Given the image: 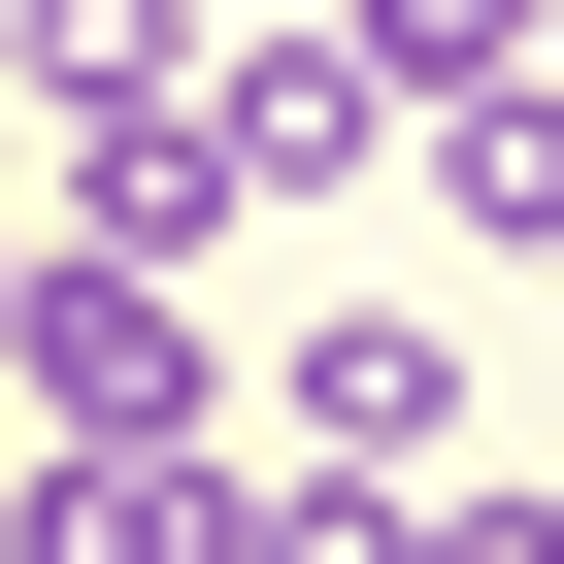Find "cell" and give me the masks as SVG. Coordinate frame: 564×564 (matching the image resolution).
Masks as SVG:
<instances>
[{"label": "cell", "instance_id": "obj_7", "mask_svg": "<svg viewBox=\"0 0 564 564\" xmlns=\"http://www.w3.org/2000/svg\"><path fill=\"white\" fill-rule=\"evenodd\" d=\"M399 564H564V498H465V465H432V498H399Z\"/></svg>", "mask_w": 564, "mask_h": 564}, {"label": "cell", "instance_id": "obj_3", "mask_svg": "<svg viewBox=\"0 0 564 564\" xmlns=\"http://www.w3.org/2000/svg\"><path fill=\"white\" fill-rule=\"evenodd\" d=\"M199 133H232V199H366L399 166V67L366 34H199Z\"/></svg>", "mask_w": 564, "mask_h": 564}, {"label": "cell", "instance_id": "obj_8", "mask_svg": "<svg viewBox=\"0 0 564 564\" xmlns=\"http://www.w3.org/2000/svg\"><path fill=\"white\" fill-rule=\"evenodd\" d=\"M166 34H265V0H166Z\"/></svg>", "mask_w": 564, "mask_h": 564}, {"label": "cell", "instance_id": "obj_4", "mask_svg": "<svg viewBox=\"0 0 564 564\" xmlns=\"http://www.w3.org/2000/svg\"><path fill=\"white\" fill-rule=\"evenodd\" d=\"M67 232L199 300V232H232V133H199V100H67Z\"/></svg>", "mask_w": 564, "mask_h": 564}, {"label": "cell", "instance_id": "obj_2", "mask_svg": "<svg viewBox=\"0 0 564 564\" xmlns=\"http://www.w3.org/2000/svg\"><path fill=\"white\" fill-rule=\"evenodd\" d=\"M265 465H300V498H432L465 465V333H399V300L265 333Z\"/></svg>", "mask_w": 564, "mask_h": 564}, {"label": "cell", "instance_id": "obj_6", "mask_svg": "<svg viewBox=\"0 0 564 564\" xmlns=\"http://www.w3.org/2000/svg\"><path fill=\"white\" fill-rule=\"evenodd\" d=\"M333 34H366V67H399V133H432V100H498V67H564V0H333Z\"/></svg>", "mask_w": 564, "mask_h": 564}, {"label": "cell", "instance_id": "obj_5", "mask_svg": "<svg viewBox=\"0 0 564 564\" xmlns=\"http://www.w3.org/2000/svg\"><path fill=\"white\" fill-rule=\"evenodd\" d=\"M432 199H465V232L531 265V232H564V67H498V100H432Z\"/></svg>", "mask_w": 564, "mask_h": 564}, {"label": "cell", "instance_id": "obj_1", "mask_svg": "<svg viewBox=\"0 0 564 564\" xmlns=\"http://www.w3.org/2000/svg\"><path fill=\"white\" fill-rule=\"evenodd\" d=\"M0 399L34 432H232V333L166 265H100V232H0Z\"/></svg>", "mask_w": 564, "mask_h": 564}, {"label": "cell", "instance_id": "obj_9", "mask_svg": "<svg viewBox=\"0 0 564 564\" xmlns=\"http://www.w3.org/2000/svg\"><path fill=\"white\" fill-rule=\"evenodd\" d=\"M531 333H564V232H531Z\"/></svg>", "mask_w": 564, "mask_h": 564}]
</instances>
